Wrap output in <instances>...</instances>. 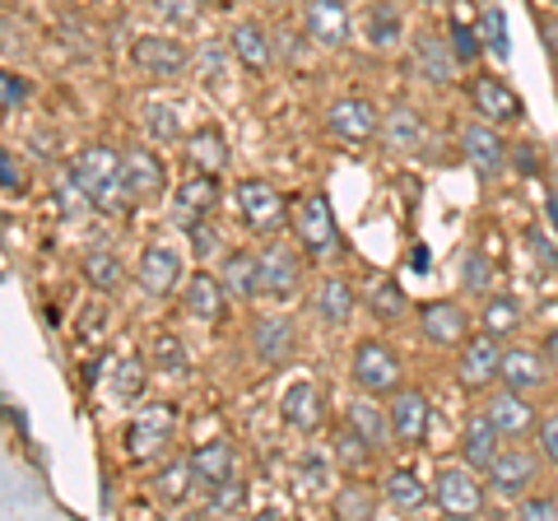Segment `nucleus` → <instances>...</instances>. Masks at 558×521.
<instances>
[{
	"label": "nucleus",
	"mask_w": 558,
	"mask_h": 521,
	"mask_svg": "<svg viewBox=\"0 0 558 521\" xmlns=\"http://www.w3.org/2000/svg\"><path fill=\"white\" fill-rule=\"evenodd\" d=\"M121 163H126V154H117L108 145H89L70 159L65 172L89 191V201L98 205V210H121V205H135L131 191L121 186Z\"/></svg>",
	"instance_id": "f257e3e1"
},
{
	"label": "nucleus",
	"mask_w": 558,
	"mask_h": 521,
	"mask_svg": "<svg viewBox=\"0 0 558 521\" xmlns=\"http://www.w3.org/2000/svg\"><path fill=\"white\" fill-rule=\"evenodd\" d=\"M172 428H178V405H145L131 420L126 428V457L131 461H149V457H159V451L172 443Z\"/></svg>",
	"instance_id": "f03ea898"
},
{
	"label": "nucleus",
	"mask_w": 558,
	"mask_h": 521,
	"mask_svg": "<svg viewBox=\"0 0 558 521\" xmlns=\"http://www.w3.org/2000/svg\"><path fill=\"white\" fill-rule=\"evenodd\" d=\"M238 215H242V223H247L252 233L275 238V233H279V223L289 219V205H284V196H279L270 182L252 178V182H242V186H238Z\"/></svg>",
	"instance_id": "7ed1b4c3"
},
{
	"label": "nucleus",
	"mask_w": 558,
	"mask_h": 521,
	"mask_svg": "<svg viewBox=\"0 0 558 521\" xmlns=\"http://www.w3.org/2000/svg\"><path fill=\"white\" fill-rule=\"evenodd\" d=\"M433 489H438V502L447 517H480L484 512V484L470 475V465H442Z\"/></svg>",
	"instance_id": "20e7f679"
},
{
	"label": "nucleus",
	"mask_w": 558,
	"mask_h": 521,
	"mask_svg": "<svg viewBox=\"0 0 558 521\" xmlns=\"http://www.w3.org/2000/svg\"><path fill=\"white\" fill-rule=\"evenodd\" d=\"M535 480H539L535 451H498L494 465H488V489L498 498H526Z\"/></svg>",
	"instance_id": "39448f33"
},
{
	"label": "nucleus",
	"mask_w": 558,
	"mask_h": 521,
	"mask_svg": "<svg viewBox=\"0 0 558 521\" xmlns=\"http://www.w3.org/2000/svg\"><path fill=\"white\" fill-rule=\"evenodd\" d=\"M293 233L303 238V247H307L312 256L336 252L340 233H336V219H330L326 196H303V201H299V210H293Z\"/></svg>",
	"instance_id": "423d86ee"
},
{
	"label": "nucleus",
	"mask_w": 558,
	"mask_h": 521,
	"mask_svg": "<svg viewBox=\"0 0 558 521\" xmlns=\"http://www.w3.org/2000/svg\"><path fill=\"white\" fill-rule=\"evenodd\" d=\"M502 373V344H498V336L494 331H480L475 340H465V354H461V363H457V377H461V387L465 391H480V387H488Z\"/></svg>",
	"instance_id": "0eeeda50"
},
{
	"label": "nucleus",
	"mask_w": 558,
	"mask_h": 521,
	"mask_svg": "<svg viewBox=\"0 0 558 521\" xmlns=\"http://www.w3.org/2000/svg\"><path fill=\"white\" fill-rule=\"evenodd\" d=\"M131 61L145 75H182L191 51H186V43L168 38V33H145V38H135V47H131Z\"/></svg>",
	"instance_id": "6e6552de"
},
{
	"label": "nucleus",
	"mask_w": 558,
	"mask_h": 521,
	"mask_svg": "<svg viewBox=\"0 0 558 521\" xmlns=\"http://www.w3.org/2000/svg\"><path fill=\"white\" fill-rule=\"evenodd\" d=\"M354 381L363 391H396V381H400V359L387 350V344H377V340H363L359 350H354Z\"/></svg>",
	"instance_id": "1a4fd4ad"
},
{
	"label": "nucleus",
	"mask_w": 558,
	"mask_h": 521,
	"mask_svg": "<svg viewBox=\"0 0 558 521\" xmlns=\"http://www.w3.org/2000/svg\"><path fill=\"white\" fill-rule=\"evenodd\" d=\"M140 284H145V293H154V299H168L172 289L182 284V252L168 247V242H149L145 256H140Z\"/></svg>",
	"instance_id": "9d476101"
},
{
	"label": "nucleus",
	"mask_w": 558,
	"mask_h": 521,
	"mask_svg": "<svg viewBox=\"0 0 558 521\" xmlns=\"http://www.w3.org/2000/svg\"><path fill=\"white\" fill-rule=\"evenodd\" d=\"M219 205V172H201L196 178H186L178 186V201H172V219H178V229H191V223H201L209 210Z\"/></svg>",
	"instance_id": "9b49d317"
},
{
	"label": "nucleus",
	"mask_w": 558,
	"mask_h": 521,
	"mask_svg": "<svg viewBox=\"0 0 558 521\" xmlns=\"http://www.w3.org/2000/svg\"><path fill=\"white\" fill-rule=\"evenodd\" d=\"M303 28L312 43L344 47L349 43V5L344 0H303Z\"/></svg>",
	"instance_id": "f8f14e48"
},
{
	"label": "nucleus",
	"mask_w": 558,
	"mask_h": 521,
	"mask_svg": "<svg viewBox=\"0 0 558 521\" xmlns=\"http://www.w3.org/2000/svg\"><path fill=\"white\" fill-rule=\"evenodd\" d=\"M330 131L349 145H368L381 131V117L368 98H340V102H330Z\"/></svg>",
	"instance_id": "ddd939ff"
},
{
	"label": "nucleus",
	"mask_w": 558,
	"mask_h": 521,
	"mask_svg": "<svg viewBox=\"0 0 558 521\" xmlns=\"http://www.w3.org/2000/svg\"><path fill=\"white\" fill-rule=\"evenodd\" d=\"M299 256L284 242H270L266 252H260V293L266 299H293L299 293Z\"/></svg>",
	"instance_id": "4468645a"
},
{
	"label": "nucleus",
	"mask_w": 558,
	"mask_h": 521,
	"mask_svg": "<svg viewBox=\"0 0 558 521\" xmlns=\"http://www.w3.org/2000/svg\"><path fill=\"white\" fill-rule=\"evenodd\" d=\"M433 424V410H428V396L424 391H396L391 396V428H396V443L400 447H418L424 433Z\"/></svg>",
	"instance_id": "2eb2a0df"
},
{
	"label": "nucleus",
	"mask_w": 558,
	"mask_h": 521,
	"mask_svg": "<svg viewBox=\"0 0 558 521\" xmlns=\"http://www.w3.org/2000/svg\"><path fill=\"white\" fill-rule=\"evenodd\" d=\"M461 149H465V159L480 178H498V172L508 168V145H502V135L494 126H484V121L461 131Z\"/></svg>",
	"instance_id": "dca6fc26"
},
{
	"label": "nucleus",
	"mask_w": 558,
	"mask_h": 521,
	"mask_svg": "<svg viewBox=\"0 0 558 521\" xmlns=\"http://www.w3.org/2000/svg\"><path fill=\"white\" fill-rule=\"evenodd\" d=\"M191 475H196V484L205 494L219 489V484H229V480H238V451H233V443H223V438L201 443L196 451H191Z\"/></svg>",
	"instance_id": "f3484780"
},
{
	"label": "nucleus",
	"mask_w": 558,
	"mask_h": 521,
	"mask_svg": "<svg viewBox=\"0 0 558 521\" xmlns=\"http://www.w3.org/2000/svg\"><path fill=\"white\" fill-rule=\"evenodd\" d=\"M418 326H424V340L428 344H465V307L461 303H451V299H438V303H428L424 312H418Z\"/></svg>",
	"instance_id": "a211bd4d"
},
{
	"label": "nucleus",
	"mask_w": 558,
	"mask_h": 521,
	"mask_svg": "<svg viewBox=\"0 0 558 521\" xmlns=\"http://www.w3.org/2000/svg\"><path fill=\"white\" fill-rule=\"evenodd\" d=\"M121 186L131 191V201H154L163 191V163L154 149H131L126 163H121Z\"/></svg>",
	"instance_id": "6ab92c4d"
},
{
	"label": "nucleus",
	"mask_w": 558,
	"mask_h": 521,
	"mask_svg": "<svg viewBox=\"0 0 558 521\" xmlns=\"http://www.w3.org/2000/svg\"><path fill=\"white\" fill-rule=\"evenodd\" d=\"M484 414L494 420V428L502 433V438H526V433L535 428V410L526 405V391H502L494 396V401L484 405Z\"/></svg>",
	"instance_id": "aec40b11"
},
{
	"label": "nucleus",
	"mask_w": 558,
	"mask_h": 521,
	"mask_svg": "<svg viewBox=\"0 0 558 521\" xmlns=\"http://www.w3.org/2000/svg\"><path fill=\"white\" fill-rule=\"evenodd\" d=\"M545 354L539 350H502V387H512V391H535V387H545V377H549V368H545Z\"/></svg>",
	"instance_id": "412c9836"
},
{
	"label": "nucleus",
	"mask_w": 558,
	"mask_h": 521,
	"mask_svg": "<svg viewBox=\"0 0 558 521\" xmlns=\"http://www.w3.org/2000/svg\"><path fill=\"white\" fill-rule=\"evenodd\" d=\"M223 289H229V299H256L260 293V252H247V247H238L223 256Z\"/></svg>",
	"instance_id": "4be33fe9"
},
{
	"label": "nucleus",
	"mask_w": 558,
	"mask_h": 521,
	"mask_svg": "<svg viewBox=\"0 0 558 521\" xmlns=\"http://www.w3.org/2000/svg\"><path fill=\"white\" fill-rule=\"evenodd\" d=\"M498 443L502 433L494 428V420L488 414H475V420H465V433H461V451H465V465L470 471H488L498 457Z\"/></svg>",
	"instance_id": "5701e85b"
},
{
	"label": "nucleus",
	"mask_w": 558,
	"mask_h": 521,
	"mask_svg": "<svg viewBox=\"0 0 558 521\" xmlns=\"http://www.w3.org/2000/svg\"><path fill=\"white\" fill-rule=\"evenodd\" d=\"M279 414H284V420H289L293 428H303V433L317 428V424L326 420L317 381H293V387L284 391V401H279Z\"/></svg>",
	"instance_id": "b1692460"
},
{
	"label": "nucleus",
	"mask_w": 558,
	"mask_h": 521,
	"mask_svg": "<svg viewBox=\"0 0 558 521\" xmlns=\"http://www.w3.org/2000/svg\"><path fill=\"white\" fill-rule=\"evenodd\" d=\"M470 98H475V108L488 121H517L521 117V98L502 80H494V75H480L475 84H470Z\"/></svg>",
	"instance_id": "393cba45"
},
{
	"label": "nucleus",
	"mask_w": 558,
	"mask_h": 521,
	"mask_svg": "<svg viewBox=\"0 0 558 521\" xmlns=\"http://www.w3.org/2000/svg\"><path fill=\"white\" fill-rule=\"evenodd\" d=\"M223 293H229V289H223V280H215V275H191V280H186V293H182V299H186V312H191V317H201V322H219L223 317Z\"/></svg>",
	"instance_id": "a878e982"
},
{
	"label": "nucleus",
	"mask_w": 558,
	"mask_h": 521,
	"mask_svg": "<svg viewBox=\"0 0 558 521\" xmlns=\"http://www.w3.org/2000/svg\"><path fill=\"white\" fill-rule=\"evenodd\" d=\"M414 65H418V75H424L428 84H451L457 80V51H447L438 38H418L414 43Z\"/></svg>",
	"instance_id": "bb28decb"
},
{
	"label": "nucleus",
	"mask_w": 558,
	"mask_h": 521,
	"mask_svg": "<svg viewBox=\"0 0 558 521\" xmlns=\"http://www.w3.org/2000/svg\"><path fill=\"white\" fill-rule=\"evenodd\" d=\"M252 340H256L260 363H270V368L293 354V326H289L284 317H260V322H256V331H252Z\"/></svg>",
	"instance_id": "cd10ccee"
},
{
	"label": "nucleus",
	"mask_w": 558,
	"mask_h": 521,
	"mask_svg": "<svg viewBox=\"0 0 558 521\" xmlns=\"http://www.w3.org/2000/svg\"><path fill=\"white\" fill-rule=\"evenodd\" d=\"M186 163H191V168H201V172H219L223 163H229V149H223V135H219L215 126L191 131V141H186Z\"/></svg>",
	"instance_id": "c85d7f7f"
},
{
	"label": "nucleus",
	"mask_w": 558,
	"mask_h": 521,
	"mask_svg": "<svg viewBox=\"0 0 558 521\" xmlns=\"http://www.w3.org/2000/svg\"><path fill=\"white\" fill-rule=\"evenodd\" d=\"M233 57L242 61V71L266 75V65H270V43H266V33H260L256 24H238V28H233Z\"/></svg>",
	"instance_id": "c756f323"
},
{
	"label": "nucleus",
	"mask_w": 558,
	"mask_h": 521,
	"mask_svg": "<svg viewBox=\"0 0 558 521\" xmlns=\"http://www.w3.org/2000/svg\"><path fill=\"white\" fill-rule=\"evenodd\" d=\"M354 284L349 280H326L322 284V293H317V312L330 322V326H344L349 317H354Z\"/></svg>",
	"instance_id": "7c9ffc66"
},
{
	"label": "nucleus",
	"mask_w": 558,
	"mask_h": 521,
	"mask_svg": "<svg viewBox=\"0 0 558 521\" xmlns=\"http://www.w3.org/2000/svg\"><path fill=\"white\" fill-rule=\"evenodd\" d=\"M381 135H387L391 149H418V141H424V121L414 117V108H391Z\"/></svg>",
	"instance_id": "2f4dec72"
},
{
	"label": "nucleus",
	"mask_w": 558,
	"mask_h": 521,
	"mask_svg": "<svg viewBox=\"0 0 558 521\" xmlns=\"http://www.w3.org/2000/svg\"><path fill=\"white\" fill-rule=\"evenodd\" d=\"M480 38H484V47H488V57H494V61H508L512 57L508 20H502L498 5H484V14H480Z\"/></svg>",
	"instance_id": "473e14b6"
},
{
	"label": "nucleus",
	"mask_w": 558,
	"mask_h": 521,
	"mask_svg": "<svg viewBox=\"0 0 558 521\" xmlns=\"http://www.w3.org/2000/svg\"><path fill=\"white\" fill-rule=\"evenodd\" d=\"M368 43L377 47V51H391L396 43H400V14L391 10V5H373L368 10Z\"/></svg>",
	"instance_id": "72a5a7b5"
},
{
	"label": "nucleus",
	"mask_w": 558,
	"mask_h": 521,
	"mask_svg": "<svg viewBox=\"0 0 558 521\" xmlns=\"http://www.w3.org/2000/svg\"><path fill=\"white\" fill-rule=\"evenodd\" d=\"M140 391H145V363H140L135 354L117 359L112 363V396H117V401H135Z\"/></svg>",
	"instance_id": "f704fd0d"
},
{
	"label": "nucleus",
	"mask_w": 558,
	"mask_h": 521,
	"mask_svg": "<svg viewBox=\"0 0 558 521\" xmlns=\"http://www.w3.org/2000/svg\"><path fill=\"white\" fill-rule=\"evenodd\" d=\"M387 498L396 502V508H418V502L428 498V484L414 471H391L387 475Z\"/></svg>",
	"instance_id": "c9c22d12"
},
{
	"label": "nucleus",
	"mask_w": 558,
	"mask_h": 521,
	"mask_svg": "<svg viewBox=\"0 0 558 521\" xmlns=\"http://www.w3.org/2000/svg\"><path fill=\"white\" fill-rule=\"evenodd\" d=\"M521 326V307L508 299V293H494V299L484 303V331H494V336H508Z\"/></svg>",
	"instance_id": "e433bc0d"
},
{
	"label": "nucleus",
	"mask_w": 558,
	"mask_h": 521,
	"mask_svg": "<svg viewBox=\"0 0 558 521\" xmlns=\"http://www.w3.org/2000/svg\"><path fill=\"white\" fill-rule=\"evenodd\" d=\"M349 424H354L373 447H387L391 433H396L391 420H381V410H373V405H349Z\"/></svg>",
	"instance_id": "4c0bfd02"
},
{
	"label": "nucleus",
	"mask_w": 558,
	"mask_h": 521,
	"mask_svg": "<svg viewBox=\"0 0 558 521\" xmlns=\"http://www.w3.org/2000/svg\"><path fill=\"white\" fill-rule=\"evenodd\" d=\"M368 303H373V312H377V322H396L400 312L410 307L405 289H400L396 280H377V284H373V293H368Z\"/></svg>",
	"instance_id": "58836bf2"
},
{
	"label": "nucleus",
	"mask_w": 558,
	"mask_h": 521,
	"mask_svg": "<svg viewBox=\"0 0 558 521\" xmlns=\"http://www.w3.org/2000/svg\"><path fill=\"white\" fill-rule=\"evenodd\" d=\"M145 121H149V135L159 145H172L178 141V131H182V121H178V108H172V102H145Z\"/></svg>",
	"instance_id": "ea45409f"
},
{
	"label": "nucleus",
	"mask_w": 558,
	"mask_h": 521,
	"mask_svg": "<svg viewBox=\"0 0 558 521\" xmlns=\"http://www.w3.org/2000/svg\"><path fill=\"white\" fill-rule=\"evenodd\" d=\"M84 275H89V284L102 289V293H112L121 284V266H117L112 252H89L84 256Z\"/></svg>",
	"instance_id": "a19ab883"
},
{
	"label": "nucleus",
	"mask_w": 558,
	"mask_h": 521,
	"mask_svg": "<svg viewBox=\"0 0 558 521\" xmlns=\"http://www.w3.org/2000/svg\"><path fill=\"white\" fill-rule=\"evenodd\" d=\"M488 284H494V266H488L484 252H465L461 256V289L465 293H488Z\"/></svg>",
	"instance_id": "79ce46f5"
},
{
	"label": "nucleus",
	"mask_w": 558,
	"mask_h": 521,
	"mask_svg": "<svg viewBox=\"0 0 558 521\" xmlns=\"http://www.w3.org/2000/svg\"><path fill=\"white\" fill-rule=\"evenodd\" d=\"M205 508L215 512V517L242 512V508H247V489H242V480H229V484H219V489H209L205 494Z\"/></svg>",
	"instance_id": "37998d69"
},
{
	"label": "nucleus",
	"mask_w": 558,
	"mask_h": 521,
	"mask_svg": "<svg viewBox=\"0 0 558 521\" xmlns=\"http://www.w3.org/2000/svg\"><path fill=\"white\" fill-rule=\"evenodd\" d=\"M154 363H159L163 373H186V350H182V340L172 331L154 336Z\"/></svg>",
	"instance_id": "c03bdc74"
},
{
	"label": "nucleus",
	"mask_w": 558,
	"mask_h": 521,
	"mask_svg": "<svg viewBox=\"0 0 558 521\" xmlns=\"http://www.w3.org/2000/svg\"><path fill=\"white\" fill-rule=\"evenodd\" d=\"M336 451H340V461H344V465H363V461H368V451H373V443L363 438L354 424H349V428L336 433Z\"/></svg>",
	"instance_id": "a18cd8bd"
},
{
	"label": "nucleus",
	"mask_w": 558,
	"mask_h": 521,
	"mask_svg": "<svg viewBox=\"0 0 558 521\" xmlns=\"http://www.w3.org/2000/svg\"><path fill=\"white\" fill-rule=\"evenodd\" d=\"M186 475H191V457H186V461H172L168 471L159 475V498H163V502H182L186 489H191Z\"/></svg>",
	"instance_id": "49530a36"
},
{
	"label": "nucleus",
	"mask_w": 558,
	"mask_h": 521,
	"mask_svg": "<svg viewBox=\"0 0 558 521\" xmlns=\"http://www.w3.org/2000/svg\"><path fill=\"white\" fill-rule=\"evenodd\" d=\"M451 51H457V61H461V65L480 61V51H484L480 28H470V24H457V28H451Z\"/></svg>",
	"instance_id": "de8ad7c7"
},
{
	"label": "nucleus",
	"mask_w": 558,
	"mask_h": 521,
	"mask_svg": "<svg viewBox=\"0 0 558 521\" xmlns=\"http://www.w3.org/2000/svg\"><path fill=\"white\" fill-rule=\"evenodd\" d=\"M196 10H201V0H154V14L168 24H191Z\"/></svg>",
	"instance_id": "09e8293b"
},
{
	"label": "nucleus",
	"mask_w": 558,
	"mask_h": 521,
	"mask_svg": "<svg viewBox=\"0 0 558 521\" xmlns=\"http://www.w3.org/2000/svg\"><path fill=\"white\" fill-rule=\"evenodd\" d=\"M330 475V465H326V457H317V451H307L303 457V465H299V480H303V489H326V480Z\"/></svg>",
	"instance_id": "8fccbe9b"
},
{
	"label": "nucleus",
	"mask_w": 558,
	"mask_h": 521,
	"mask_svg": "<svg viewBox=\"0 0 558 521\" xmlns=\"http://www.w3.org/2000/svg\"><path fill=\"white\" fill-rule=\"evenodd\" d=\"M336 512H340V517H373V494L344 489V494L336 498Z\"/></svg>",
	"instance_id": "3c124183"
},
{
	"label": "nucleus",
	"mask_w": 558,
	"mask_h": 521,
	"mask_svg": "<svg viewBox=\"0 0 558 521\" xmlns=\"http://www.w3.org/2000/svg\"><path fill=\"white\" fill-rule=\"evenodd\" d=\"M526 247L535 252V260H539L545 270H554V266H558V252H554V242H549L545 233H539V223H531V229H526Z\"/></svg>",
	"instance_id": "603ef678"
},
{
	"label": "nucleus",
	"mask_w": 558,
	"mask_h": 521,
	"mask_svg": "<svg viewBox=\"0 0 558 521\" xmlns=\"http://www.w3.org/2000/svg\"><path fill=\"white\" fill-rule=\"evenodd\" d=\"M186 233H191V252H196L201 260L219 252V233H215V229H209V223H191V229H186Z\"/></svg>",
	"instance_id": "864d4df0"
},
{
	"label": "nucleus",
	"mask_w": 558,
	"mask_h": 521,
	"mask_svg": "<svg viewBox=\"0 0 558 521\" xmlns=\"http://www.w3.org/2000/svg\"><path fill=\"white\" fill-rule=\"evenodd\" d=\"M521 517H526V521H554L558 502L554 498H521Z\"/></svg>",
	"instance_id": "5fc2aeb1"
},
{
	"label": "nucleus",
	"mask_w": 558,
	"mask_h": 521,
	"mask_svg": "<svg viewBox=\"0 0 558 521\" xmlns=\"http://www.w3.org/2000/svg\"><path fill=\"white\" fill-rule=\"evenodd\" d=\"M539 451H545V461H554V465H558V414H554V420L539 424Z\"/></svg>",
	"instance_id": "6e6d98bb"
},
{
	"label": "nucleus",
	"mask_w": 558,
	"mask_h": 521,
	"mask_svg": "<svg viewBox=\"0 0 558 521\" xmlns=\"http://www.w3.org/2000/svg\"><path fill=\"white\" fill-rule=\"evenodd\" d=\"M0 89H5V108H20V102L28 98V84L14 75V71H5V80H0Z\"/></svg>",
	"instance_id": "4d7b16f0"
},
{
	"label": "nucleus",
	"mask_w": 558,
	"mask_h": 521,
	"mask_svg": "<svg viewBox=\"0 0 558 521\" xmlns=\"http://www.w3.org/2000/svg\"><path fill=\"white\" fill-rule=\"evenodd\" d=\"M0 168H5V191H20L24 178H20V168H14V154L5 149V159H0Z\"/></svg>",
	"instance_id": "13d9d810"
},
{
	"label": "nucleus",
	"mask_w": 558,
	"mask_h": 521,
	"mask_svg": "<svg viewBox=\"0 0 558 521\" xmlns=\"http://www.w3.org/2000/svg\"><path fill=\"white\" fill-rule=\"evenodd\" d=\"M545 215H549V229L558 233V196H549V201H545Z\"/></svg>",
	"instance_id": "bf43d9fd"
},
{
	"label": "nucleus",
	"mask_w": 558,
	"mask_h": 521,
	"mask_svg": "<svg viewBox=\"0 0 558 521\" xmlns=\"http://www.w3.org/2000/svg\"><path fill=\"white\" fill-rule=\"evenodd\" d=\"M545 359L558 363V331H549V340H545Z\"/></svg>",
	"instance_id": "052dcab7"
},
{
	"label": "nucleus",
	"mask_w": 558,
	"mask_h": 521,
	"mask_svg": "<svg viewBox=\"0 0 558 521\" xmlns=\"http://www.w3.org/2000/svg\"><path fill=\"white\" fill-rule=\"evenodd\" d=\"M5 5H14V0H5Z\"/></svg>",
	"instance_id": "680f3d73"
},
{
	"label": "nucleus",
	"mask_w": 558,
	"mask_h": 521,
	"mask_svg": "<svg viewBox=\"0 0 558 521\" xmlns=\"http://www.w3.org/2000/svg\"><path fill=\"white\" fill-rule=\"evenodd\" d=\"M554 5H558V0H554Z\"/></svg>",
	"instance_id": "e2e57ef3"
}]
</instances>
